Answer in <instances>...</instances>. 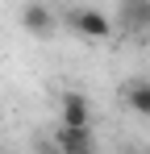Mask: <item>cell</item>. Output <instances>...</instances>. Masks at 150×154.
<instances>
[{
  "label": "cell",
  "instance_id": "5b68a950",
  "mask_svg": "<svg viewBox=\"0 0 150 154\" xmlns=\"http://www.w3.org/2000/svg\"><path fill=\"white\" fill-rule=\"evenodd\" d=\"M54 146H58V154H96L92 129H63V125H54Z\"/></svg>",
  "mask_w": 150,
  "mask_h": 154
},
{
  "label": "cell",
  "instance_id": "7a4b0ae2",
  "mask_svg": "<svg viewBox=\"0 0 150 154\" xmlns=\"http://www.w3.org/2000/svg\"><path fill=\"white\" fill-rule=\"evenodd\" d=\"M58 125L63 129H92V104L83 92H63L58 96Z\"/></svg>",
  "mask_w": 150,
  "mask_h": 154
},
{
  "label": "cell",
  "instance_id": "6da1fadb",
  "mask_svg": "<svg viewBox=\"0 0 150 154\" xmlns=\"http://www.w3.org/2000/svg\"><path fill=\"white\" fill-rule=\"evenodd\" d=\"M67 21L79 38H88V42H104V38H113V21L100 13V8H71L67 13Z\"/></svg>",
  "mask_w": 150,
  "mask_h": 154
},
{
  "label": "cell",
  "instance_id": "277c9868",
  "mask_svg": "<svg viewBox=\"0 0 150 154\" xmlns=\"http://www.w3.org/2000/svg\"><path fill=\"white\" fill-rule=\"evenodd\" d=\"M121 104L133 112V117H150V79L146 75H133L121 83Z\"/></svg>",
  "mask_w": 150,
  "mask_h": 154
},
{
  "label": "cell",
  "instance_id": "3957f363",
  "mask_svg": "<svg viewBox=\"0 0 150 154\" xmlns=\"http://www.w3.org/2000/svg\"><path fill=\"white\" fill-rule=\"evenodd\" d=\"M17 21H21L25 33H33V38H50V33H54V25H58V17L50 13L46 4H21Z\"/></svg>",
  "mask_w": 150,
  "mask_h": 154
}]
</instances>
